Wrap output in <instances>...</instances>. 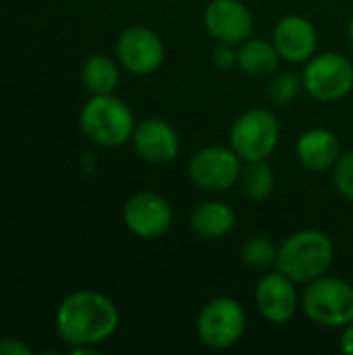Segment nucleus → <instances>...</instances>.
<instances>
[{"mask_svg": "<svg viewBox=\"0 0 353 355\" xmlns=\"http://www.w3.org/2000/svg\"><path fill=\"white\" fill-rule=\"evenodd\" d=\"M0 355H31V347L21 339H0Z\"/></svg>", "mask_w": 353, "mask_h": 355, "instance_id": "nucleus-24", "label": "nucleus"}, {"mask_svg": "<svg viewBox=\"0 0 353 355\" xmlns=\"http://www.w3.org/2000/svg\"><path fill=\"white\" fill-rule=\"evenodd\" d=\"M239 185L243 196L252 202H264L275 191V173L266 160H252L243 162Z\"/></svg>", "mask_w": 353, "mask_h": 355, "instance_id": "nucleus-19", "label": "nucleus"}, {"mask_svg": "<svg viewBox=\"0 0 353 355\" xmlns=\"http://www.w3.org/2000/svg\"><path fill=\"white\" fill-rule=\"evenodd\" d=\"M243 160L229 146H208L198 150L189 160V179L204 191L221 193L239 183Z\"/></svg>", "mask_w": 353, "mask_h": 355, "instance_id": "nucleus-8", "label": "nucleus"}, {"mask_svg": "<svg viewBox=\"0 0 353 355\" xmlns=\"http://www.w3.org/2000/svg\"><path fill=\"white\" fill-rule=\"evenodd\" d=\"M281 54L264 37H248L237 46V67L250 77H270L279 71Z\"/></svg>", "mask_w": 353, "mask_h": 355, "instance_id": "nucleus-17", "label": "nucleus"}, {"mask_svg": "<svg viewBox=\"0 0 353 355\" xmlns=\"http://www.w3.org/2000/svg\"><path fill=\"white\" fill-rule=\"evenodd\" d=\"M302 87L318 102H339L353 89V62L339 52L314 54L304 67Z\"/></svg>", "mask_w": 353, "mask_h": 355, "instance_id": "nucleus-6", "label": "nucleus"}, {"mask_svg": "<svg viewBox=\"0 0 353 355\" xmlns=\"http://www.w3.org/2000/svg\"><path fill=\"white\" fill-rule=\"evenodd\" d=\"M131 144L135 148V154L150 164H169L179 156V133L177 129L158 116L144 119L135 125Z\"/></svg>", "mask_w": 353, "mask_h": 355, "instance_id": "nucleus-14", "label": "nucleus"}, {"mask_svg": "<svg viewBox=\"0 0 353 355\" xmlns=\"http://www.w3.org/2000/svg\"><path fill=\"white\" fill-rule=\"evenodd\" d=\"M341 144L339 137L322 127L308 129L300 135L295 144V156L300 164L312 173H327L333 171L337 160L341 158Z\"/></svg>", "mask_w": 353, "mask_h": 355, "instance_id": "nucleus-15", "label": "nucleus"}, {"mask_svg": "<svg viewBox=\"0 0 353 355\" xmlns=\"http://www.w3.org/2000/svg\"><path fill=\"white\" fill-rule=\"evenodd\" d=\"M254 300L260 316L270 324H287L300 308V293L295 289V281H291L279 270H266L258 279Z\"/></svg>", "mask_w": 353, "mask_h": 355, "instance_id": "nucleus-11", "label": "nucleus"}, {"mask_svg": "<svg viewBox=\"0 0 353 355\" xmlns=\"http://www.w3.org/2000/svg\"><path fill=\"white\" fill-rule=\"evenodd\" d=\"M204 25L216 42L239 46L252 37L254 17L241 0H210L204 10Z\"/></svg>", "mask_w": 353, "mask_h": 355, "instance_id": "nucleus-13", "label": "nucleus"}, {"mask_svg": "<svg viewBox=\"0 0 353 355\" xmlns=\"http://www.w3.org/2000/svg\"><path fill=\"white\" fill-rule=\"evenodd\" d=\"M235 223H237V216L233 208L218 200H208V202L198 204L189 216L191 231L204 239L227 237L235 229Z\"/></svg>", "mask_w": 353, "mask_h": 355, "instance_id": "nucleus-16", "label": "nucleus"}, {"mask_svg": "<svg viewBox=\"0 0 353 355\" xmlns=\"http://www.w3.org/2000/svg\"><path fill=\"white\" fill-rule=\"evenodd\" d=\"M212 64L221 71H231L237 64V46L235 44H227V42H216V46L212 48Z\"/></svg>", "mask_w": 353, "mask_h": 355, "instance_id": "nucleus-23", "label": "nucleus"}, {"mask_svg": "<svg viewBox=\"0 0 353 355\" xmlns=\"http://www.w3.org/2000/svg\"><path fill=\"white\" fill-rule=\"evenodd\" d=\"M277 252H279V248H275V243L268 237L258 235V237H250L243 243L241 258L248 268L266 272L277 264Z\"/></svg>", "mask_w": 353, "mask_h": 355, "instance_id": "nucleus-20", "label": "nucleus"}, {"mask_svg": "<svg viewBox=\"0 0 353 355\" xmlns=\"http://www.w3.org/2000/svg\"><path fill=\"white\" fill-rule=\"evenodd\" d=\"M306 316L327 329H345L353 322V285L337 277H320L308 283L302 295Z\"/></svg>", "mask_w": 353, "mask_h": 355, "instance_id": "nucleus-4", "label": "nucleus"}, {"mask_svg": "<svg viewBox=\"0 0 353 355\" xmlns=\"http://www.w3.org/2000/svg\"><path fill=\"white\" fill-rule=\"evenodd\" d=\"M83 135L100 148H119L131 141L135 116L131 108L112 94L92 96L79 114Z\"/></svg>", "mask_w": 353, "mask_h": 355, "instance_id": "nucleus-3", "label": "nucleus"}, {"mask_svg": "<svg viewBox=\"0 0 353 355\" xmlns=\"http://www.w3.org/2000/svg\"><path fill=\"white\" fill-rule=\"evenodd\" d=\"M300 87H302V79L291 73V71H285V73H275L268 77V87H266V94L268 98L279 104V106H287L295 100V96L300 94Z\"/></svg>", "mask_w": 353, "mask_h": 355, "instance_id": "nucleus-21", "label": "nucleus"}, {"mask_svg": "<svg viewBox=\"0 0 353 355\" xmlns=\"http://www.w3.org/2000/svg\"><path fill=\"white\" fill-rule=\"evenodd\" d=\"M248 327L243 306L233 297H214L210 300L198 316L196 329L202 343L210 349L223 352L241 341Z\"/></svg>", "mask_w": 353, "mask_h": 355, "instance_id": "nucleus-7", "label": "nucleus"}, {"mask_svg": "<svg viewBox=\"0 0 353 355\" xmlns=\"http://www.w3.org/2000/svg\"><path fill=\"white\" fill-rule=\"evenodd\" d=\"M335 262L333 239L316 229L289 235L277 252L275 268L295 283H312L325 277Z\"/></svg>", "mask_w": 353, "mask_h": 355, "instance_id": "nucleus-2", "label": "nucleus"}, {"mask_svg": "<svg viewBox=\"0 0 353 355\" xmlns=\"http://www.w3.org/2000/svg\"><path fill=\"white\" fill-rule=\"evenodd\" d=\"M347 35H350V40H352L353 44V17L350 19V23H347Z\"/></svg>", "mask_w": 353, "mask_h": 355, "instance_id": "nucleus-26", "label": "nucleus"}, {"mask_svg": "<svg viewBox=\"0 0 353 355\" xmlns=\"http://www.w3.org/2000/svg\"><path fill=\"white\" fill-rule=\"evenodd\" d=\"M273 44L281 58L291 64H306L318 50V31L302 15H285L277 21Z\"/></svg>", "mask_w": 353, "mask_h": 355, "instance_id": "nucleus-12", "label": "nucleus"}, {"mask_svg": "<svg viewBox=\"0 0 353 355\" xmlns=\"http://www.w3.org/2000/svg\"><path fill=\"white\" fill-rule=\"evenodd\" d=\"M341 349H343V354L353 355V322L343 329V335H341Z\"/></svg>", "mask_w": 353, "mask_h": 355, "instance_id": "nucleus-25", "label": "nucleus"}, {"mask_svg": "<svg viewBox=\"0 0 353 355\" xmlns=\"http://www.w3.org/2000/svg\"><path fill=\"white\" fill-rule=\"evenodd\" d=\"M119 324L121 314L114 302L92 289L67 295L56 312V333L69 349L96 347L108 341Z\"/></svg>", "mask_w": 353, "mask_h": 355, "instance_id": "nucleus-1", "label": "nucleus"}, {"mask_svg": "<svg viewBox=\"0 0 353 355\" xmlns=\"http://www.w3.org/2000/svg\"><path fill=\"white\" fill-rule=\"evenodd\" d=\"M281 137V125L268 108H250L241 112L229 131V146L243 162L266 160Z\"/></svg>", "mask_w": 353, "mask_h": 355, "instance_id": "nucleus-5", "label": "nucleus"}, {"mask_svg": "<svg viewBox=\"0 0 353 355\" xmlns=\"http://www.w3.org/2000/svg\"><path fill=\"white\" fill-rule=\"evenodd\" d=\"M83 85L92 96H102V94H112L119 85L121 71L117 60H112L106 54H94L85 60L83 71H81Z\"/></svg>", "mask_w": 353, "mask_h": 355, "instance_id": "nucleus-18", "label": "nucleus"}, {"mask_svg": "<svg viewBox=\"0 0 353 355\" xmlns=\"http://www.w3.org/2000/svg\"><path fill=\"white\" fill-rule=\"evenodd\" d=\"M171 202L154 191H137L123 206L125 227L139 239H158L173 227Z\"/></svg>", "mask_w": 353, "mask_h": 355, "instance_id": "nucleus-10", "label": "nucleus"}, {"mask_svg": "<svg viewBox=\"0 0 353 355\" xmlns=\"http://www.w3.org/2000/svg\"><path fill=\"white\" fill-rule=\"evenodd\" d=\"M333 183L343 198L353 202V150L341 154V158L333 166Z\"/></svg>", "mask_w": 353, "mask_h": 355, "instance_id": "nucleus-22", "label": "nucleus"}, {"mask_svg": "<svg viewBox=\"0 0 353 355\" xmlns=\"http://www.w3.org/2000/svg\"><path fill=\"white\" fill-rule=\"evenodd\" d=\"M117 58L123 69L133 75L156 73L166 56L162 37L144 25H133L121 31L117 40Z\"/></svg>", "mask_w": 353, "mask_h": 355, "instance_id": "nucleus-9", "label": "nucleus"}]
</instances>
